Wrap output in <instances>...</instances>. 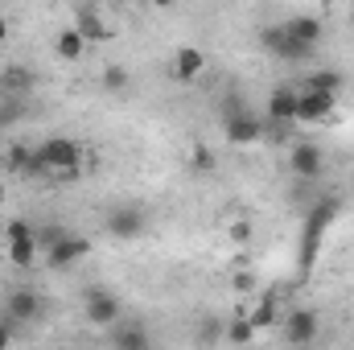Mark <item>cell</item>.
Returning a JSON list of instances; mask_svg holds the SVG:
<instances>
[{
	"instance_id": "6da1fadb",
	"label": "cell",
	"mask_w": 354,
	"mask_h": 350,
	"mask_svg": "<svg viewBox=\"0 0 354 350\" xmlns=\"http://www.w3.org/2000/svg\"><path fill=\"white\" fill-rule=\"evenodd\" d=\"M334 214H338V198H322L317 206H309V219H305V239H301L305 264H313V256H317V243H322V231L334 223Z\"/></svg>"
},
{
	"instance_id": "7c38bea8",
	"label": "cell",
	"mask_w": 354,
	"mask_h": 350,
	"mask_svg": "<svg viewBox=\"0 0 354 350\" xmlns=\"http://www.w3.org/2000/svg\"><path fill=\"white\" fill-rule=\"evenodd\" d=\"M169 71H174L177 83H194V79L206 75V54H202L198 46H181L174 54V66H169Z\"/></svg>"
},
{
	"instance_id": "30bf717a",
	"label": "cell",
	"mask_w": 354,
	"mask_h": 350,
	"mask_svg": "<svg viewBox=\"0 0 354 350\" xmlns=\"http://www.w3.org/2000/svg\"><path fill=\"white\" fill-rule=\"evenodd\" d=\"M91 50L87 33L79 29V25H66V29H58V37H54V54L62 58V62H83Z\"/></svg>"
},
{
	"instance_id": "4fadbf2b",
	"label": "cell",
	"mask_w": 354,
	"mask_h": 350,
	"mask_svg": "<svg viewBox=\"0 0 354 350\" xmlns=\"http://www.w3.org/2000/svg\"><path fill=\"white\" fill-rule=\"evenodd\" d=\"M284 338L288 342H313L317 338V313L313 309H292L288 317H284Z\"/></svg>"
},
{
	"instance_id": "4316f807",
	"label": "cell",
	"mask_w": 354,
	"mask_h": 350,
	"mask_svg": "<svg viewBox=\"0 0 354 350\" xmlns=\"http://www.w3.org/2000/svg\"><path fill=\"white\" fill-rule=\"evenodd\" d=\"M21 235H33V227L25 219H8L4 223V239H21Z\"/></svg>"
},
{
	"instance_id": "ba28073f",
	"label": "cell",
	"mask_w": 354,
	"mask_h": 350,
	"mask_svg": "<svg viewBox=\"0 0 354 350\" xmlns=\"http://www.w3.org/2000/svg\"><path fill=\"white\" fill-rule=\"evenodd\" d=\"M87 252H91V239H87V235H62V239H58L54 248H46L41 256H46V264H50V268H75V264L83 260Z\"/></svg>"
},
{
	"instance_id": "5bb4252c",
	"label": "cell",
	"mask_w": 354,
	"mask_h": 350,
	"mask_svg": "<svg viewBox=\"0 0 354 350\" xmlns=\"http://www.w3.org/2000/svg\"><path fill=\"white\" fill-rule=\"evenodd\" d=\"M284 29H288L301 46H309V50H317V46H322V37H326V25H322L317 17H305V12H301V17H288V21H284Z\"/></svg>"
},
{
	"instance_id": "8fae6325",
	"label": "cell",
	"mask_w": 354,
	"mask_h": 350,
	"mask_svg": "<svg viewBox=\"0 0 354 350\" xmlns=\"http://www.w3.org/2000/svg\"><path fill=\"white\" fill-rule=\"evenodd\" d=\"M268 120L272 124H297V87L292 83H280L268 95Z\"/></svg>"
},
{
	"instance_id": "7a4b0ae2",
	"label": "cell",
	"mask_w": 354,
	"mask_h": 350,
	"mask_svg": "<svg viewBox=\"0 0 354 350\" xmlns=\"http://www.w3.org/2000/svg\"><path fill=\"white\" fill-rule=\"evenodd\" d=\"M338 107V95L313 87H297V124H326Z\"/></svg>"
},
{
	"instance_id": "d4e9b609",
	"label": "cell",
	"mask_w": 354,
	"mask_h": 350,
	"mask_svg": "<svg viewBox=\"0 0 354 350\" xmlns=\"http://www.w3.org/2000/svg\"><path fill=\"white\" fill-rule=\"evenodd\" d=\"M62 235H66V231H62L58 223H46V227L37 231V243H41V252H46V248H54V243H58Z\"/></svg>"
},
{
	"instance_id": "603a6c76",
	"label": "cell",
	"mask_w": 354,
	"mask_h": 350,
	"mask_svg": "<svg viewBox=\"0 0 354 350\" xmlns=\"http://www.w3.org/2000/svg\"><path fill=\"white\" fill-rule=\"evenodd\" d=\"M103 83H107V91H120V95H124V91L132 87V79H128V71H124V66H107Z\"/></svg>"
},
{
	"instance_id": "4dcf8cb0",
	"label": "cell",
	"mask_w": 354,
	"mask_h": 350,
	"mask_svg": "<svg viewBox=\"0 0 354 350\" xmlns=\"http://www.w3.org/2000/svg\"><path fill=\"white\" fill-rule=\"evenodd\" d=\"M351 25H354V12H351Z\"/></svg>"
},
{
	"instance_id": "9c48e42d",
	"label": "cell",
	"mask_w": 354,
	"mask_h": 350,
	"mask_svg": "<svg viewBox=\"0 0 354 350\" xmlns=\"http://www.w3.org/2000/svg\"><path fill=\"white\" fill-rule=\"evenodd\" d=\"M4 317L8 322H37L41 317V297L33 288H12L4 301Z\"/></svg>"
},
{
	"instance_id": "44dd1931",
	"label": "cell",
	"mask_w": 354,
	"mask_h": 350,
	"mask_svg": "<svg viewBox=\"0 0 354 350\" xmlns=\"http://www.w3.org/2000/svg\"><path fill=\"white\" fill-rule=\"evenodd\" d=\"M280 317V305H276V293H268L264 301L252 309V322H256V330H264V326H272Z\"/></svg>"
},
{
	"instance_id": "3957f363",
	"label": "cell",
	"mask_w": 354,
	"mask_h": 350,
	"mask_svg": "<svg viewBox=\"0 0 354 350\" xmlns=\"http://www.w3.org/2000/svg\"><path fill=\"white\" fill-rule=\"evenodd\" d=\"M145 231H149V214H145L140 206H115V210L107 214V235H111V239L132 243V239H140Z\"/></svg>"
},
{
	"instance_id": "52a82bcc",
	"label": "cell",
	"mask_w": 354,
	"mask_h": 350,
	"mask_svg": "<svg viewBox=\"0 0 354 350\" xmlns=\"http://www.w3.org/2000/svg\"><path fill=\"white\" fill-rule=\"evenodd\" d=\"M288 169L301 177V181H317V177L326 174V153L317 149V145H292V153H288Z\"/></svg>"
},
{
	"instance_id": "2e32d148",
	"label": "cell",
	"mask_w": 354,
	"mask_h": 350,
	"mask_svg": "<svg viewBox=\"0 0 354 350\" xmlns=\"http://www.w3.org/2000/svg\"><path fill=\"white\" fill-rule=\"evenodd\" d=\"M8 243V264L12 268H33L41 256V243H37V231L33 235H21V239H4Z\"/></svg>"
},
{
	"instance_id": "cb8c5ba5",
	"label": "cell",
	"mask_w": 354,
	"mask_h": 350,
	"mask_svg": "<svg viewBox=\"0 0 354 350\" xmlns=\"http://www.w3.org/2000/svg\"><path fill=\"white\" fill-rule=\"evenodd\" d=\"M252 231H256L252 219H235L231 223V243H252Z\"/></svg>"
},
{
	"instance_id": "7402d4cb",
	"label": "cell",
	"mask_w": 354,
	"mask_h": 350,
	"mask_svg": "<svg viewBox=\"0 0 354 350\" xmlns=\"http://www.w3.org/2000/svg\"><path fill=\"white\" fill-rule=\"evenodd\" d=\"M252 338H256V322L252 317H235L227 326V342H252Z\"/></svg>"
},
{
	"instance_id": "e0dca14e",
	"label": "cell",
	"mask_w": 354,
	"mask_h": 350,
	"mask_svg": "<svg viewBox=\"0 0 354 350\" xmlns=\"http://www.w3.org/2000/svg\"><path fill=\"white\" fill-rule=\"evenodd\" d=\"M33 83H37V75L29 66H21V62H12V66L0 71V87L8 91V95H25V91H33Z\"/></svg>"
},
{
	"instance_id": "484cf974",
	"label": "cell",
	"mask_w": 354,
	"mask_h": 350,
	"mask_svg": "<svg viewBox=\"0 0 354 350\" xmlns=\"http://www.w3.org/2000/svg\"><path fill=\"white\" fill-rule=\"evenodd\" d=\"M189 161H194V169H198V174H206V169H214V153H210V149H206V145H198V149H194V157H189Z\"/></svg>"
},
{
	"instance_id": "ffe728a7",
	"label": "cell",
	"mask_w": 354,
	"mask_h": 350,
	"mask_svg": "<svg viewBox=\"0 0 354 350\" xmlns=\"http://www.w3.org/2000/svg\"><path fill=\"white\" fill-rule=\"evenodd\" d=\"M29 161H33V149H29V145H12V149L4 153V169H8V174H29Z\"/></svg>"
},
{
	"instance_id": "5b68a950",
	"label": "cell",
	"mask_w": 354,
	"mask_h": 350,
	"mask_svg": "<svg viewBox=\"0 0 354 350\" xmlns=\"http://www.w3.org/2000/svg\"><path fill=\"white\" fill-rule=\"evenodd\" d=\"M83 317L91 326H111L120 322V297L107 293V288H87L83 293Z\"/></svg>"
},
{
	"instance_id": "83f0119b",
	"label": "cell",
	"mask_w": 354,
	"mask_h": 350,
	"mask_svg": "<svg viewBox=\"0 0 354 350\" xmlns=\"http://www.w3.org/2000/svg\"><path fill=\"white\" fill-rule=\"evenodd\" d=\"M8 342H12V322L4 317V322H0V347H8Z\"/></svg>"
},
{
	"instance_id": "f546056e",
	"label": "cell",
	"mask_w": 354,
	"mask_h": 350,
	"mask_svg": "<svg viewBox=\"0 0 354 350\" xmlns=\"http://www.w3.org/2000/svg\"><path fill=\"white\" fill-rule=\"evenodd\" d=\"M149 4H153V8H174L177 0H149Z\"/></svg>"
},
{
	"instance_id": "d6986e66",
	"label": "cell",
	"mask_w": 354,
	"mask_h": 350,
	"mask_svg": "<svg viewBox=\"0 0 354 350\" xmlns=\"http://www.w3.org/2000/svg\"><path fill=\"white\" fill-rule=\"evenodd\" d=\"M75 25H79V29L87 33L91 46H95V42H107V37H111V29H107V25L99 21V12H95V8H79V12H75Z\"/></svg>"
},
{
	"instance_id": "ac0fdd59",
	"label": "cell",
	"mask_w": 354,
	"mask_h": 350,
	"mask_svg": "<svg viewBox=\"0 0 354 350\" xmlns=\"http://www.w3.org/2000/svg\"><path fill=\"white\" fill-rule=\"evenodd\" d=\"M301 87H313V91H330V95H338V91L346 87V79H342V71L326 66V71H309Z\"/></svg>"
},
{
	"instance_id": "8992f818",
	"label": "cell",
	"mask_w": 354,
	"mask_h": 350,
	"mask_svg": "<svg viewBox=\"0 0 354 350\" xmlns=\"http://www.w3.org/2000/svg\"><path fill=\"white\" fill-rule=\"evenodd\" d=\"M223 136H227V145H256V140H264V120L260 116H252V111H235V116H227L223 120Z\"/></svg>"
},
{
	"instance_id": "f1b7e54d",
	"label": "cell",
	"mask_w": 354,
	"mask_h": 350,
	"mask_svg": "<svg viewBox=\"0 0 354 350\" xmlns=\"http://www.w3.org/2000/svg\"><path fill=\"white\" fill-rule=\"evenodd\" d=\"M8 37H12V21H8V17H4V12H0V46H4V42H8Z\"/></svg>"
},
{
	"instance_id": "9a60e30c",
	"label": "cell",
	"mask_w": 354,
	"mask_h": 350,
	"mask_svg": "<svg viewBox=\"0 0 354 350\" xmlns=\"http://www.w3.org/2000/svg\"><path fill=\"white\" fill-rule=\"evenodd\" d=\"M107 330H111V334H107L111 347H120V350H145L149 347V330H145V326H124V317H120V322H111Z\"/></svg>"
},
{
	"instance_id": "277c9868",
	"label": "cell",
	"mask_w": 354,
	"mask_h": 350,
	"mask_svg": "<svg viewBox=\"0 0 354 350\" xmlns=\"http://www.w3.org/2000/svg\"><path fill=\"white\" fill-rule=\"evenodd\" d=\"M260 42H264L268 54H276V58H284V62H301V58H309L313 50L309 46H301L284 25H264L260 29Z\"/></svg>"
}]
</instances>
